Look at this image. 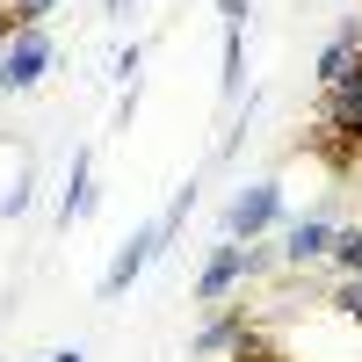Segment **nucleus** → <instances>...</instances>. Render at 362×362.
Masks as SVG:
<instances>
[{
	"label": "nucleus",
	"instance_id": "obj_1",
	"mask_svg": "<svg viewBox=\"0 0 362 362\" xmlns=\"http://www.w3.org/2000/svg\"><path fill=\"white\" fill-rule=\"evenodd\" d=\"M189 210H196V189H181V196H174V203L160 210V218L145 225V232H138V239H131V247L116 254V261H109V276H102V297H124V290H131V283L145 276V268H153V254L167 247V239H174L181 225H189Z\"/></svg>",
	"mask_w": 362,
	"mask_h": 362
},
{
	"label": "nucleus",
	"instance_id": "obj_2",
	"mask_svg": "<svg viewBox=\"0 0 362 362\" xmlns=\"http://www.w3.org/2000/svg\"><path fill=\"white\" fill-rule=\"evenodd\" d=\"M44 73H51V37H44V22H15L8 44H0V95H8V87H37Z\"/></svg>",
	"mask_w": 362,
	"mask_h": 362
},
{
	"label": "nucleus",
	"instance_id": "obj_3",
	"mask_svg": "<svg viewBox=\"0 0 362 362\" xmlns=\"http://www.w3.org/2000/svg\"><path fill=\"white\" fill-rule=\"evenodd\" d=\"M276 210H283V189H276V181L239 189L232 210H225V239H254V232H268V225H276Z\"/></svg>",
	"mask_w": 362,
	"mask_h": 362
},
{
	"label": "nucleus",
	"instance_id": "obj_4",
	"mask_svg": "<svg viewBox=\"0 0 362 362\" xmlns=\"http://www.w3.org/2000/svg\"><path fill=\"white\" fill-rule=\"evenodd\" d=\"M254 268H261V254H254V247H239V239H225V247L210 254V268L196 276V297H203V305H218V297H225L239 276H254Z\"/></svg>",
	"mask_w": 362,
	"mask_h": 362
},
{
	"label": "nucleus",
	"instance_id": "obj_5",
	"mask_svg": "<svg viewBox=\"0 0 362 362\" xmlns=\"http://www.w3.org/2000/svg\"><path fill=\"white\" fill-rule=\"evenodd\" d=\"M355 58H362V22H341V29H334V44L319 51V87H334V80L355 66Z\"/></svg>",
	"mask_w": 362,
	"mask_h": 362
},
{
	"label": "nucleus",
	"instance_id": "obj_6",
	"mask_svg": "<svg viewBox=\"0 0 362 362\" xmlns=\"http://www.w3.org/2000/svg\"><path fill=\"white\" fill-rule=\"evenodd\" d=\"M283 254L305 268V261H319V254H334V232H326V218H297L290 232H283Z\"/></svg>",
	"mask_w": 362,
	"mask_h": 362
},
{
	"label": "nucleus",
	"instance_id": "obj_7",
	"mask_svg": "<svg viewBox=\"0 0 362 362\" xmlns=\"http://www.w3.org/2000/svg\"><path fill=\"white\" fill-rule=\"evenodd\" d=\"M87 210H95V189H87V153H73V181H66V203H58V218H87Z\"/></svg>",
	"mask_w": 362,
	"mask_h": 362
},
{
	"label": "nucleus",
	"instance_id": "obj_8",
	"mask_svg": "<svg viewBox=\"0 0 362 362\" xmlns=\"http://www.w3.org/2000/svg\"><path fill=\"white\" fill-rule=\"evenodd\" d=\"M218 348H239V312H225V319H210L203 334H196V355H218Z\"/></svg>",
	"mask_w": 362,
	"mask_h": 362
},
{
	"label": "nucleus",
	"instance_id": "obj_9",
	"mask_svg": "<svg viewBox=\"0 0 362 362\" xmlns=\"http://www.w3.org/2000/svg\"><path fill=\"white\" fill-rule=\"evenodd\" d=\"M334 254H341L348 276H362V232H334Z\"/></svg>",
	"mask_w": 362,
	"mask_h": 362
},
{
	"label": "nucleus",
	"instance_id": "obj_10",
	"mask_svg": "<svg viewBox=\"0 0 362 362\" xmlns=\"http://www.w3.org/2000/svg\"><path fill=\"white\" fill-rule=\"evenodd\" d=\"M334 305H341L348 319H362V276H348V283H341V297H334Z\"/></svg>",
	"mask_w": 362,
	"mask_h": 362
},
{
	"label": "nucleus",
	"instance_id": "obj_11",
	"mask_svg": "<svg viewBox=\"0 0 362 362\" xmlns=\"http://www.w3.org/2000/svg\"><path fill=\"white\" fill-rule=\"evenodd\" d=\"M15 210H29V181H15V189L0 196V218H15Z\"/></svg>",
	"mask_w": 362,
	"mask_h": 362
},
{
	"label": "nucleus",
	"instance_id": "obj_12",
	"mask_svg": "<svg viewBox=\"0 0 362 362\" xmlns=\"http://www.w3.org/2000/svg\"><path fill=\"white\" fill-rule=\"evenodd\" d=\"M232 362H283V355H268V348H254L247 334H239V348H232Z\"/></svg>",
	"mask_w": 362,
	"mask_h": 362
},
{
	"label": "nucleus",
	"instance_id": "obj_13",
	"mask_svg": "<svg viewBox=\"0 0 362 362\" xmlns=\"http://www.w3.org/2000/svg\"><path fill=\"white\" fill-rule=\"evenodd\" d=\"M51 15V0H15V22H44Z\"/></svg>",
	"mask_w": 362,
	"mask_h": 362
},
{
	"label": "nucleus",
	"instance_id": "obj_14",
	"mask_svg": "<svg viewBox=\"0 0 362 362\" xmlns=\"http://www.w3.org/2000/svg\"><path fill=\"white\" fill-rule=\"evenodd\" d=\"M44 362H87V355H80V348H58V355H44Z\"/></svg>",
	"mask_w": 362,
	"mask_h": 362
}]
</instances>
